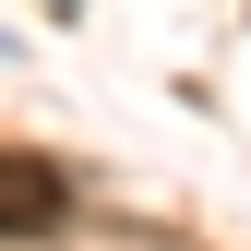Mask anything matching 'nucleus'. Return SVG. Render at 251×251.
<instances>
[{
	"label": "nucleus",
	"mask_w": 251,
	"mask_h": 251,
	"mask_svg": "<svg viewBox=\"0 0 251 251\" xmlns=\"http://www.w3.org/2000/svg\"><path fill=\"white\" fill-rule=\"evenodd\" d=\"M72 215V179L48 168V155H24V144H0V239H36Z\"/></svg>",
	"instance_id": "1"
}]
</instances>
